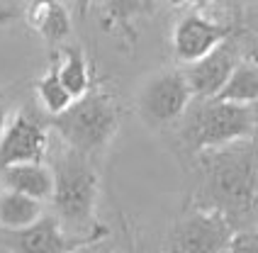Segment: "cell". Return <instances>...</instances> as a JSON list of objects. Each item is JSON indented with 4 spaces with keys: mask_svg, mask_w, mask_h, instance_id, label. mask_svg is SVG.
Listing matches in <instances>:
<instances>
[{
    "mask_svg": "<svg viewBox=\"0 0 258 253\" xmlns=\"http://www.w3.org/2000/svg\"><path fill=\"white\" fill-rule=\"evenodd\" d=\"M202 185L212 210L246 214L256 207L258 193V141L244 139L219 149L200 151Z\"/></svg>",
    "mask_w": 258,
    "mask_h": 253,
    "instance_id": "obj_1",
    "label": "cell"
},
{
    "mask_svg": "<svg viewBox=\"0 0 258 253\" xmlns=\"http://www.w3.org/2000/svg\"><path fill=\"white\" fill-rule=\"evenodd\" d=\"M49 166L54 173L51 205H54V217L61 222V226L76 236L100 231L102 226L95 224L100 178L90 158L63 146Z\"/></svg>",
    "mask_w": 258,
    "mask_h": 253,
    "instance_id": "obj_2",
    "label": "cell"
},
{
    "mask_svg": "<svg viewBox=\"0 0 258 253\" xmlns=\"http://www.w3.org/2000/svg\"><path fill=\"white\" fill-rule=\"evenodd\" d=\"M46 124L58 134L63 146L90 158L105 151L107 144L115 139L119 114L110 95L100 90H88L83 98L73 100L66 112L51 117Z\"/></svg>",
    "mask_w": 258,
    "mask_h": 253,
    "instance_id": "obj_3",
    "label": "cell"
},
{
    "mask_svg": "<svg viewBox=\"0 0 258 253\" xmlns=\"http://www.w3.org/2000/svg\"><path fill=\"white\" fill-rule=\"evenodd\" d=\"M183 119L185 141L198 154L234 141L253 139V112L246 105H234L217 98L200 100L195 105L190 102Z\"/></svg>",
    "mask_w": 258,
    "mask_h": 253,
    "instance_id": "obj_4",
    "label": "cell"
},
{
    "mask_svg": "<svg viewBox=\"0 0 258 253\" xmlns=\"http://www.w3.org/2000/svg\"><path fill=\"white\" fill-rule=\"evenodd\" d=\"M105 234L107 231L100 229L88 236H76L61 226V222L54 214H42L34 224L25 226V229H15V231L3 229L0 246L8 253H76L100 241Z\"/></svg>",
    "mask_w": 258,
    "mask_h": 253,
    "instance_id": "obj_5",
    "label": "cell"
},
{
    "mask_svg": "<svg viewBox=\"0 0 258 253\" xmlns=\"http://www.w3.org/2000/svg\"><path fill=\"white\" fill-rule=\"evenodd\" d=\"M192 102V93L183 71H158L146 78L139 90V112L154 126L178 122Z\"/></svg>",
    "mask_w": 258,
    "mask_h": 253,
    "instance_id": "obj_6",
    "label": "cell"
},
{
    "mask_svg": "<svg viewBox=\"0 0 258 253\" xmlns=\"http://www.w3.org/2000/svg\"><path fill=\"white\" fill-rule=\"evenodd\" d=\"M234 236L231 222L212 207L185 214L168 239V253H227Z\"/></svg>",
    "mask_w": 258,
    "mask_h": 253,
    "instance_id": "obj_7",
    "label": "cell"
},
{
    "mask_svg": "<svg viewBox=\"0 0 258 253\" xmlns=\"http://www.w3.org/2000/svg\"><path fill=\"white\" fill-rule=\"evenodd\" d=\"M51 146V129L29 110L15 112L0 134V170L15 163L44 161Z\"/></svg>",
    "mask_w": 258,
    "mask_h": 253,
    "instance_id": "obj_8",
    "label": "cell"
},
{
    "mask_svg": "<svg viewBox=\"0 0 258 253\" xmlns=\"http://www.w3.org/2000/svg\"><path fill=\"white\" fill-rule=\"evenodd\" d=\"M241 64V49L234 39H224L217 49H212L207 56H202L195 64L183 66V76H185L192 98L198 100H210L217 98V93L224 88L229 81L231 71Z\"/></svg>",
    "mask_w": 258,
    "mask_h": 253,
    "instance_id": "obj_9",
    "label": "cell"
},
{
    "mask_svg": "<svg viewBox=\"0 0 258 253\" xmlns=\"http://www.w3.org/2000/svg\"><path fill=\"white\" fill-rule=\"evenodd\" d=\"M229 37V25H222L200 13H190L183 20H178V25L173 29V51H175V58L183 66H187L207 56L212 49H217Z\"/></svg>",
    "mask_w": 258,
    "mask_h": 253,
    "instance_id": "obj_10",
    "label": "cell"
},
{
    "mask_svg": "<svg viewBox=\"0 0 258 253\" xmlns=\"http://www.w3.org/2000/svg\"><path fill=\"white\" fill-rule=\"evenodd\" d=\"M0 183H3V190H13V193L44 202V200H51V193H54V173H51V166L44 161L15 163L0 170Z\"/></svg>",
    "mask_w": 258,
    "mask_h": 253,
    "instance_id": "obj_11",
    "label": "cell"
},
{
    "mask_svg": "<svg viewBox=\"0 0 258 253\" xmlns=\"http://www.w3.org/2000/svg\"><path fill=\"white\" fill-rule=\"evenodd\" d=\"M25 20H27L29 27L49 44H61L71 34L69 10L58 0H32L27 5Z\"/></svg>",
    "mask_w": 258,
    "mask_h": 253,
    "instance_id": "obj_12",
    "label": "cell"
},
{
    "mask_svg": "<svg viewBox=\"0 0 258 253\" xmlns=\"http://www.w3.org/2000/svg\"><path fill=\"white\" fill-rule=\"evenodd\" d=\"M44 214V202L34 200V197L20 195L13 190H3L0 193V229H25V226L34 224Z\"/></svg>",
    "mask_w": 258,
    "mask_h": 253,
    "instance_id": "obj_13",
    "label": "cell"
},
{
    "mask_svg": "<svg viewBox=\"0 0 258 253\" xmlns=\"http://www.w3.org/2000/svg\"><path fill=\"white\" fill-rule=\"evenodd\" d=\"M54 69L61 85L69 90L73 100L83 98L90 90V73H88L86 54L78 46H66L56 58H54Z\"/></svg>",
    "mask_w": 258,
    "mask_h": 253,
    "instance_id": "obj_14",
    "label": "cell"
},
{
    "mask_svg": "<svg viewBox=\"0 0 258 253\" xmlns=\"http://www.w3.org/2000/svg\"><path fill=\"white\" fill-rule=\"evenodd\" d=\"M217 100L224 102H234V105H246L251 107L253 102H258V66L241 58V64L231 71L229 81L224 83V88L217 93Z\"/></svg>",
    "mask_w": 258,
    "mask_h": 253,
    "instance_id": "obj_15",
    "label": "cell"
},
{
    "mask_svg": "<svg viewBox=\"0 0 258 253\" xmlns=\"http://www.w3.org/2000/svg\"><path fill=\"white\" fill-rule=\"evenodd\" d=\"M37 98H39L42 107L51 114V117L66 112V110L73 105V98L69 95V90L61 85V81H58L54 64H51V69L37 81Z\"/></svg>",
    "mask_w": 258,
    "mask_h": 253,
    "instance_id": "obj_16",
    "label": "cell"
},
{
    "mask_svg": "<svg viewBox=\"0 0 258 253\" xmlns=\"http://www.w3.org/2000/svg\"><path fill=\"white\" fill-rule=\"evenodd\" d=\"M142 3L144 0H102L110 22H115V25H119L124 29L129 27L132 17L142 10Z\"/></svg>",
    "mask_w": 258,
    "mask_h": 253,
    "instance_id": "obj_17",
    "label": "cell"
},
{
    "mask_svg": "<svg viewBox=\"0 0 258 253\" xmlns=\"http://www.w3.org/2000/svg\"><path fill=\"white\" fill-rule=\"evenodd\" d=\"M227 253H258V234H253V231L234 234Z\"/></svg>",
    "mask_w": 258,
    "mask_h": 253,
    "instance_id": "obj_18",
    "label": "cell"
},
{
    "mask_svg": "<svg viewBox=\"0 0 258 253\" xmlns=\"http://www.w3.org/2000/svg\"><path fill=\"white\" fill-rule=\"evenodd\" d=\"M15 17H17V13H15L13 8H5V5H0V27H3V25H10Z\"/></svg>",
    "mask_w": 258,
    "mask_h": 253,
    "instance_id": "obj_19",
    "label": "cell"
},
{
    "mask_svg": "<svg viewBox=\"0 0 258 253\" xmlns=\"http://www.w3.org/2000/svg\"><path fill=\"white\" fill-rule=\"evenodd\" d=\"M73 3H76V10H78V15H81V17H86L93 0H73Z\"/></svg>",
    "mask_w": 258,
    "mask_h": 253,
    "instance_id": "obj_20",
    "label": "cell"
},
{
    "mask_svg": "<svg viewBox=\"0 0 258 253\" xmlns=\"http://www.w3.org/2000/svg\"><path fill=\"white\" fill-rule=\"evenodd\" d=\"M8 107H5V100L0 98V134H3V129H5V124H8Z\"/></svg>",
    "mask_w": 258,
    "mask_h": 253,
    "instance_id": "obj_21",
    "label": "cell"
},
{
    "mask_svg": "<svg viewBox=\"0 0 258 253\" xmlns=\"http://www.w3.org/2000/svg\"><path fill=\"white\" fill-rule=\"evenodd\" d=\"M251 112H253V141H258V102L251 105Z\"/></svg>",
    "mask_w": 258,
    "mask_h": 253,
    "instance_id": "obj_22",
    "label": "cell"
},
{
    "mask_svg": "<svg viewBox=\"0 0 258 253\" xmlns=\"http://www.w3.org/2000/svg\"><path fill=\"white\" fill-rule=\"evenodd\" d=\"M246 61H251V64H256V66H258V42L253 44V49L246 54Z\"/></svg>",
    "mask_w": 258,
    "mask_h": 253,
    "instance_id": "obj_23",
    "label": "cell"
},
{
    "mask_svg": "<svg viewBox=\"0 0 258 253\" xmlns=\"http://www.w3.org/2000/svg\"><path fill=\"white\" fill-rule=\"evenodd\" d=\"M183 3V0H180ZM187 5H192V8H207V5H212V0H185Z\"/></svg>",
    "mask_w": 258,
    "mask_h": 253,
    "instance_id": "obj_24",
    "label": "cell"
},
{
    "mask_svg": "<svg viewBox=\"0 0 258 253\" xmlns=\"http://www.w3.org/2000/svg\"><path fill=\"white\" fill-rule=\"evenodd\" d=\"M212 3H219V5H234V3H239V0H212Z\"/></svg>",
    "mask_w": 258,
    "mask_h": 253,
    "instance_id": "obj_25",
    "label": "cell"
},
{
    "mask_svg": "<svg viewBox=\"0 0 258 253\" xmlns=\"http://www.w3.org/2000/svg\"><path fill=\"white\" fill-rule=\"evenodd\" d=\"M76 253H86V248H81V251H76Z\"/></svg>",
    "mask_w": 258,
    "mask_h": 253,
    "instance_id": "obj_26",
    "label": "cell"
},
{
    "mask_svg": "<svg viewBox=\"0 0 258 253\" xmlns=\"http://www.w3.org/2000/svg\"><path fill=\"white\" fill-rule=\"evenodd\" d=\"M256 207H258V193H256Z\"/></svg>",
    "mask_w": 258,
    "mask_h": 253,
    "instance_id": "obj_27",
    "label": "cell"
},
{
    "mask_svg": "<svg viewBox=\"0 0 258 253\" xmlns=\"http://www.w3.org/2000/svg\"><path fill=\"white\" fill-rule=\"evenodd\" d=\"M173 3H180V0H173Z\"/></svg>",
    "mask_w": 258,
    "mask_h": 253,
    "instance_id": "obj_28",
    "label": "cell"
}]
</instances>
